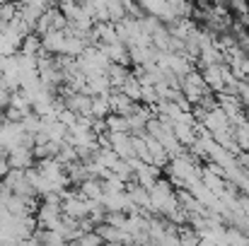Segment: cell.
<instances>
[{
    "mask_svg": "<svg viewBox=\"0 0 249 246\" xmlns=\"http://www.w3.org/2000/svg\"><path fill=\"white\" fill-rule=\"evenodd\" d=\"M41 46L44 51L49 53H63V46H66V32L63 29H49L44 36H41Z\"/></svg>",
    "mask_w": 249,
    "mask_h": 246,
    "instance_id": "obj_1",
    "label": "cell"
},
{
    "mask_svg": "<svg viewBox=\"0 0 249 246\" xmlns=\"http://www.w3.org/2000/svg\"><path fill=\"white\" fill-rule=\"evenodd\" d=\"M203 80L213 92H223L225 80H223V63H213V66H203Z\"/></svg>",
    "mask_w": 249,
    "mask_h": 246,
    "instance_id": "obj_2",
    "label": "cell"
},
{
    "mask_svg": "<svg viewBox=\"0 0 249 246\" xmlns=\"http://www.w3.org/2000/svg\"><path fill=\"white\" fill-rule=\"evenodd\" d=\"M111 114V104H109V94H97L92 99V116L94 118H107Z\"/></svg>",
    "mask_w": 249,
    "mask_h": 246,
    "instance_id": "obj_3",
    "label": "cell"
},
{
    "mask_svg": "<svg viewBox=\"0 0 249 246\" xmlns=\"http://www.w3.org/2000/svg\"><path fill=\"white\" fill-rule=\"evenodd\" d=\"M41 49H44V46H41V34H27V36L22 39V46H19L22 53H32V56H36Z\"/></svg>",
    "mask_w": 249,
    "mask_h": 246,
    "instance_id": "obj_4",
    "label": "cell"
},
{
    "mask_svg": "<svg viewBox=\"0 0 249 246\" xmlns=\"http://www.w3.org/2000/svg\"><path fill=\"white\" fill-rule=\"evenodd\" d=\"M10 198H12V186H7L5 181H0V208H5Z\"/></svg>",
    "mask_w": 249,
    "mask_h": 246,
    "instance_id": "obj_5",
    "label": "cell"
},
{
    "mask_svg": "<svg viewBox=\"0 0 249 246\" xmlns=\"http://www.w3.org/2000/svg\"><path fill=\"white\" fill-rule=\"evenodd\" d=\"M228 7H230V10H235L237 15H247L249 12L247 0H230V2H228Z\"/></svg>",
    "mask_w": 249,
    "mask_h": 246,
    "instance_id": "obj_6",
    "label": "cell"
}]
</instances>
